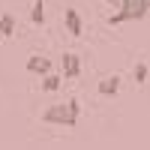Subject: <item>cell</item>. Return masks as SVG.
<instances>
[{
	"label": "cell",
	"instance_id": "cell-1",
	"mask_svg": "<svg viewBox=\"0 0 150 150\" xmlns=\"http://www.w3.org/2000/svg\"><path fill=\"white\" fill-rule=\"evenodd\" d=\"M78 99H66V102H57V105H48L42 111V123L48 126H78Z\"/></svg>",
	"mask_w": 150,
	"mask_h": 150
},
{
	"label": "cell",
	"instance_id": "cell-2",
	"mask_svg": "<svg viewBox=\"0 0 150 150\" xmlns=\"http://www.w3.org/2000/svg\"><path fill=\"white\" fill-rule=\"evenodd\" d=\"M111 3H117V12L108 18L111 27L126 24V21H141L150 12V0H111Z\"/></svg>",
	"mask_w": 150,
	"mask_h": 150
},
{
	"label": "cell",
	"instance_id": "cell-3",
	"mask_svg": "<svg viewBox=\"0 0 150 150\" xmlns=\"http://www.w3.org/2000/svg\"><path fill=\"white\" fill-rule=\"evenodd\" d=\"M96 93H99V96H105V99L117 96V93H120V75H105V78L96 84Z\"/></svg>",
	"mask_w": 150,
	"mask_h": 150
},
{
	"label": "cell",
	"instance_id": "cell-4",
	"mask_svg": "<svg viewBox=\"0 0 150 150\" xmlns=\"http://www.w3.org/2000/svg\"><path fill=\"white\" fill-rule=\"evenodd\" d=\"M24 69H27L30 75H48V72H51V60L42 57V54H30V57H27V66H24Z\"/></svg>",
	"mask_w": 150,
	"mask_h": 150
},
{
	"label": "cell",
	"instance_id": "cell-5",
	"mask_svg": "<svg viewBox=\"0 0 150 150\" xmlns=\"http://www.w3.org/2000/svg\"><path fill=\"white\" fill-rule=\"evenodd\" d=\"M78 75H81V60H78V54L66 51V54H63V78H78Z\"/></svg>",
	"mask_w": 150,
	"mask_h": 150
},
{
	"label": "cell",
	"instance_id": "cell-6",
	"mask_svg": "<svg viewBox=\"0 0 150 150\" xmlns=\"http://www.w3.org/2000/svg\"><path fill=\"white\" fill-rule=\"evenodd\" d=\"M63 21H66V30L72 33V36H81V30H84V24H81V15L75 9H66V15H63Z\"/></svg>",
	"mask_w": 150,
	"mask_h": 150
},
{
	"label": "cell",
	"instance_id": "cell-7",
	"mask_svg": "<svg viewBox=\"0 0 150 150\" xmlns=\"http://www.w3.org/2000/svg\"><path fill=\"white\" fill-rule=\"evenodd\" d=\"M15 33V15L12 12H3L0 15V36H12Z\"/></svg>",
	"mask_w": 150,
	"mask_h": 150
},
{
	"label": "cell",
	"instance_id": "cell-8",
	"mask_svg": "<svg viewBox=\"0 0 150 150\" xmlns=\"http://www.w3.org/2000/svg\"><path fill=\"white\" fill-rule=\"evenodd\" d=\"M30 21H33V24H42V21H45V3H42V0H33V6H30Z\"/></svg>",
	"mask_w": 150,
	"mask_h": 150
},
{
	"label": "cell",
	"instance_id": "cell-9",
	"mask_svg": "<svg viewBox=\"0 0 150 150\" xmlns=\"http://www.w3.org/2000/svg\"><path fill=\"white\" fill-rule=\"evenodd\" d=\"M57 87H60V75H51V72H48V75H42V90L54 93Z\"/></svg>",
	"mask_w": 150,
	"mask_h": 150
},
{
	"label": "cell",
	"instance_id": "cell-10",
	"mask_svg": "<svg viewBox=\"0 0 150 150\" xmlns=\"http://www.w3.org/2000/svg\"><path fill=\"white\" fill-rule=\"evenodd\" d=\"M132 78H135V84H144L147 81V63H138L132 69Z\"/></svg>",
	"mask_w": 150,
	"mask_h": 150
}]
</instances>
